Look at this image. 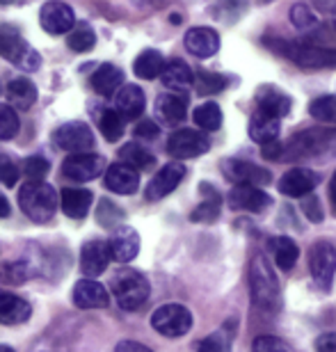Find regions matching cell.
<instances>
[{"label": "cell", "instance_id": "obj_1", "mask_svg": "<svg viewBox=\"0 0 336 352\" xmlns=\"http://www.w3.org/2000/svg\"><path fill=\"white\" fill-rule=\"evenodd\" d=\"M249 288L254 307L261 311L275 314L282 307V291H279V281L275 270L270 267L265 256H254L249 265Z\"/></svg>", "mask_w": 336, "mask_h": 352}, {"label": "cell", "instance_id": "obj_2", "mask_svg": "<svg viewBox=\"0 0 336 352\" xmlns=\"http://www.w3.org/2000/svg\"><path fill=\"white\" fill-rule=\"evenodd\" d=\"M58 192L51 183L44 181H27L19 190V206L32 222H51L58 210Z\"/></svg>", "mask_w": 336, "mask_h": 352}, {"label": "cell", "instance_id": "obj_3", "mask_svg": "<svg viewBox=\"0 0 336 352\" xmlns=\"http://www.w3.org/2000/svg\"><path fill=\"white\" fill-rule=\"evenodd\" d=\"M270 48L282 53L295 65L304 69H323L336 67V48H323L311 44H295V41H268Z\"/></svg>", "mask_w": 336, "mask_h": 352}, {"label": "cell", "instance_id": "obj_4", "mask_svg": "<svg viewBox=\"0 0 336 352\" xmlns=\"http://www.w3.org/2000/svg\"><path fill=\"white\" fill-rule=\"evenodd\" d=\"M149 281L137 270H119L112 277V293L124 311H135L149 298Z\"/></svg>", "mask_w": 336, "mask_h": 352}, {"label": "cell", "instance_id": "obj_5", "mask_svg": "<svg viewBox=\"0 0 336 352\" xmlns=\"http://www.w3.org/2000/svg\"><path fill=\"white\" fill-rule=\"evenodd\" d=\"M0 55H3L5 60L14 62V65L19 69H23V72H34V69H39L41 65L37 51H34V48L21 37L16 28H12V25L0 28Z\"/></svg>", "mask_w": 336, "mask_h": 352}, {"label": "cell", "instance_id": "obj_6", "mask_svg": "<svg viewBox=\"0 0 336 352\" xmlns=\"http://www.w3.org/2000/svg\"><path fill=\"white\" fill-rule=\"evenodd\" d=\"M336 142V129H309L302 131L298 135L289 140V144L284 146L286 158H309L316 153L327 151Z\"/></svg>", "mask_w": 336, "mask_h": 352}, {"label": "cell", "instance_id": "obj_7", "mask_svg": "<svg viewBox=\"0 0 336 352\" xmlns=\"http://www.w3.org/2000/svg\"><path fill=\"white\" fill-rule=\"evenodd\" d=\"M311 279L320 291H330L336 274V245L332 241H318L309 250Z\"/></svg>", "mask_w": 336, "mask_h": 352}, {"label": "cell", "instance_id": "obj_8", "mask_svg": "<svg viewBox=\"0 0 336 352\" xmlns=\"http://www.w3.org/2000/svg\"><path fill=\"white\" fill-rule=\"evenodd\" d=\"M151 327L158 334L177 339L190 332L192 327V314L183 305H163L158 307L151 316Z\"/></svg>", "mask_w": 336, "mask_h": 352}, {"label": "cell", "instance_id": "obj_9", "mask_svg": "<svg viewBox=\"0 0 336 352\" xmlns=\"http://www.w3.org/2000/svg\"><path fill=\"white\" fill-rule=\"evenodd\" d=\"M53 144L62 151L74 153H89L94 146V135L87 124L82 122H69L62 124L58 131L53 133Z\"/></svg>", "mask_w": 336, "mask_h": 352}, {"label": "cell", "instance_id": "obj_10", "mask_svg": "<svg viewBox=\"0 0 336 352\" xmlns=\"http://www.w3.org/2000/svg\"><path fill=\"white\" fill-rule=\"evenodd\" d=\"M211 149V142L204 133L192 131V129H181L177 133H172L170 140H167V153L177 160H186V158H197L201 153H206Z\"/></svg>", "mask_w": 336, "mask_h": 352}, {"label": "cell", "instance_id": "obj_11", "mask_svg": "<svg viewBox=\"0 0 336 352\" xmlns=\"http://www.w3.org/2000/svg\"><path fill=\"white\" fill-rule=\"evenodd\" d=\"M106 170V158L99 153H74L62 163V174L74 183H85L96 179Z\"/></svg>", "mask_w": 336, "mask_h": 352}, {"label": "cell", "instance_id": "obj_12", "mask_svg": "<svg viewBox=\"0 0 336 352\" xmlns=\"http://www.w3.org/2000/svg\"><path fill=\"white\" fill-rule=\"evenodd\" d=\"M222 172L224 176L236 183V186H256V188H263L268 186L272 181V174L265 170L261 165H254V163H247V160H224L222 163Z\"/></svg>", "mask_w": 336, "mask_h": 352}, {"label": "cell", "instance_id": "obj_13", "mask_svg": "<svg viewBox=\"0 0 336 352\" xmlns=\"http://www.w3.org/2000/svg\"><path fill=\"white\" fill-rule=\"evenodd\" d=\"M183 176H186V167L181 163H167L165 167H160V172H156V176L146 186L144 192L146 201H160L163 197L174 192L179 188V183L183 181Z\"/></svg>", "mask_w": 336, "mask_h": 352}, {"label": "cell", "instance_id": "obj_14", "mask_svg": "<svg viewBox=\"0 0 336 352\" xmlns=\"http://www.w3.org/2000/svg\"><path fill=\"white\" fill-rule=\"evenodd\" d=\"M39 23L48 34H69L76 16L71 7L65 3H46L39 12Z\"/></svg>", "mask_w": 336, "mask_h": 352}, {"label": "cell", "instance_id": "obj_15", "mask_svg": "<svg viewBox=\"0 0 336 352\" xmlns=\"http://www.w3.org/2000/svg\"><path fill=\"white\" fill-rule=\"evenodd\" d=\"M112 261V250L110 243L106 241H89L82 245L80 252V267L82 274H87V279L99 277L101 272H106V267Z\"/></svg>", "mask_w": 336, "mask_h": 352}, {"label": "cell", "instance_id": "obj_16", "mask_svg": "<svg viewBox=\"0 0 336 352\" xmlns=\"http://www.w3.org/2000/svg\"><path fill=\"white\" fill-rule=\"evenodd\" d=\"M229 206L236 210H251V213H261L270 206V197L256 186H234L227 195Z\"/></svg>", "mask_w": 336, "mask_h": 352}, {"label": "cell", "instance_id": "obj_17", "mask_svg": "<svg viewBox=\"0 0 336 352\" xmlns=\"http://www.w3.org/2000/svg\"><path fill=\"white\" fill-rule=\"evenodd\" d=\"M183 44L188 53L194 58L208 60L220 51V34L213 28H192V30H188Z\"/></svg>", "mask_w": 336, "mask_h": 352}, {"label": "cell", "instance_id": "obj_18", "mask_svg": "<svg viewBox=\"0 0 336 352\" xmlns=\"http://www.w3.org/2000/svg\"><path fill=\"white\" fill-rule=\"evenodd\" d=\"M279 192L286 197H306L313 188L318 186L316 172L306 170V167H293L279 179Z\"/></svg>", "mask_w": 336, "mask_h": 352}, {"label": "cell", "instance_id": "obj_19", "mask_svg": "<svg viewBox=\"0 0 336 352\" xmlns=\"http://www.w3.org/2000/svg\"><path fill=\"white\" fill-rule=\"evenodd\" d=\"M108 291L94 279H80L74 286V305L80 309H106L108 307Z\"/></svg>", "mask_w": 336, "mask_h": 352}, {"label": "cell", "instance_id": "obj_20", "mask_svg": "<svg viewBox=\"0 0 336 352\" xmlns=\"http://www.w3.org/2000/svg\"><path fill=\"white\" fill-rule=\"evenodd\" d=\"M279 133H282V122L272 115H265V112L256 110L249 119V138L254 140L256 144L268 146L275 144L279 140Z\"/></svg>", "mask_w": 336, "mask_h": 352}, {"label": "cell", "instance_id": "obj_21", "mask_svg": "<svg viewBox=\"0 0 336 352\" xmlns=\"http://www.w3.org/2000/svg\"><path fill=\"white\" fill-rule=\"evenodd\" d=\"M110 250H112V258L119 263H128L137 256L139 252V236L133 227H119L112 234L110 241Z\"/></svg>", "mask_w": 336, "mask_h": 352}, {"label": "cell", "instance_id": "obj_22", "mask_svg": "<svg viewBox=\"0 0 336 352\" xmlns=\"http://www.w3.org/2000/svg\"><path fill=\"white\" fill-rule=\"evenodd\" d=\"M256 103H258V110L265 112V115L277 117V119H282V117L289 115L291 105H293L291 96L286 94V91L277 89V87H270V85L258 87V91H256Z\"/></svg>", "mask_w": 336, "mask_h": 352}, {"label": "cell", "instance_id": "obj_23", "mask_svg": "<svg viewBox=\"0 0 336 352\" xmlns=\"http://www.w3.org/2000/svg\"><path fill=\"white\" fill-rule=\"evenodd\" d=\"M106 188L117 195H133L139 188V176L133 167L115 163L106 170Z\"/></svg>", "mask_w": 336, "mask_h": 352}, {"label": "cell", "instance_id": "obj_24", "mask_svg": "<svg viewBox=\"0 0 336 352\" xmlns=\"http://www.w3.org/2000/svg\"><path fill=\"white\" fill-rule=\"evenodd\" d=\"M60 206L67 217L82 220L92 208V192L85 188H65L60 195Z\"/></svg>", "mask_w": 336, "mask_h": 352}, {"label": "cell", "instance_id": "obj_25", "mask_svg": "<svg viewBox=\"0 0 336 352\" xmlns=\"http://www.w3.org/2000/svg\"><path fill=\"white\" fill-rule=\"evenodd\" d=\"M30 314L32 307L23 298L0 291V322L3 325H21V322L30 318Z\"/></svg>", "mask_w": 336, "mask_h": 352}, {"label": "cell", "instance_id": "obj_26", "mask_svg": "<svg viewBox=\"0 0 336 352\" xmlns=\"http://www.w3.org/2000/svg\"><path fill=\"white\" fill-rule=\"evenodd\" d=\"M144 91L137 85H124L115 96V108L124 119H137L144 112Z\"/></svg>", "mask_w": 336, "mask_h": 352}, {"label": "cell", "instance_id": "obj_27", "mask_svg": "<svg viewBox=\"0 0 336 352\" xmlns=\"http://www.w3.org/2000/svg\"><path fill=\"white\" fill-rule=\"evenodd\" d=\"M160 80H163V85L167 89L181 91V89H188L192 85L194 74L183 60H170V62H165V69H163V74H160Z\"/></svg>", "mask_w": 336, "mask_h": 352}, {"label": "cell", "instance_id": "obj_28", "mask_svg": "<svg viewBox=\"0 0 336 352\" xmlns=\"http://www.w3.org/2000/svg\"><path fill=\"white\" fill-rule=\"evenodd\" d=\"M92 87L96 94L101 96H112L115 91L124 87V74L122 69L115 65H101L92 74Z\"/></svg>", "mask_w": 336, "mask_h": 352}, {"label": "cell", "instance_id": "obj_29", "mask_svg": "<svg viewBox=\"0 0 336 352\" xmlns=\"http://www.w3.org/2000/svg\"><path fill=\"white\" fill-rule=\"evenodd\" d=\"M156 110L163 122L167 124H179L186 119V110H188V101L186 96H179L174 91H167V94H160L156 101Z\"/></svg>", "mask_w": 336, "mask_h": 352}, {"label": "cell", "instance_id": "obj_30", "mask_svg": "<svg viewBox=\"0 0 336 352\" xmlns=\"http://www.w3.org/2000/svg\"><path fill=\"white\" fill-rule=\"evenodd\" d=\"M270 254L275 256V263L282 267V270H291L295 265L298 256H300V250L298 245L293 243V238L289 236H275L270 238Z\"/></svg>", "mask_w": 336, "mask_h": 352}, {"label": "cell", "instance_id": "obj_31", "mask_svg": "<svg viewBox=\"0 0 336 352\" xmlns=\"http://www.w3.org/2000/svg\"><path fill=\"white\" fill-rule=\"evenodd\" d=\"M7 98L16 110H30L37 101V89L27 78H14L7 85Z\"/></svg>", "mask_w": 336, "mask_h": 352}, {"label": "cell", "instance_id": "obj_32", "mask_svg": "<svg viewBox=\"0 0 336 352\" xmlns=\"http://www.w3.org/2000/svg\"><path fill=\"white\" fill-rule=\"evenodd\" d=\"M163 69H165V60H163V55H160L158 51H142L137 55V60H135V65H133V72H135L137 78H142V80H153V78H158L160 74H163Z\"/></svg>", "mask_w": 336, "mask_h": 352}, {"label": "cell", "instance_id": "obj_33", "mask_svg": "<svg viewBox=\"0 0 336 352\" xmlns=\"http://www.w3.org/2000/svg\"><path fill=\"white\" fill-rule=\"evenodd\" d=\"M201 192L204 195H208L204 201L199 204L197 208L192 210V215H190V220L192 222H215L220 217V201H222V197L215 192V190L211 188V186H201Z\"/></svg>", "mask_w": 336, "mask_h": 352}, {"label": "cell", "instance_id": "obj_34", "mask_svg": "<svg viewBox=\"0 0 336 352\" xmlns=\"http://www.w3.org/2000/svg\"><path fill=\"white\" fill-rule=\"evenodd\" d=\"M119 158L124 160V165L133 167V170H151L153 165H156V158H153V153H149L144 149V146H139L135 142H128L124 144L122 149H119Z\"/></svg>", "mask_w": 336, "mask_h": 352}, {"label": "cell", "instance_id": "obj_35", "mask_svg": "<svg viewBox=\"0 0 336 352\" xmlns=\"http://www.w3.org/2000/svg\"><path fill=\"white\" fill-rule=\"evenodd\" d=\"M32 265L25 261H10L0 263V284L7 286H21L32 277Z\"/></svg>", "mask_w": 336, "mask_h": 352}, {"label": "cell", "instance_id": "obj_36", "mask_svg": "<svg viewBox=\"0 0 336 352\" xmlns=\"http://www.w3.org/2000/svg\"><path fill=\"white\" fill-rule=\"evenodd\" d=\"M231 343H234V329L220 327L218 332L208 334L206 339L197 343L199 352H231Z\"/></svg>", "mask_w": 336, "mask_h": 352}, {"label": "cell", "instance_id": "obj_37", "mask_svg": "<svg viewBox=\"0 0 336 352\" xmlns=\"http://www.w3.org/2000/svg\"><path fill=\"white\" fill-rule=\"evenodd\" d=\"M309 115L323 124L336 126V94L318 96L309 103Z\"/></svg>", "mask_w": 336, "mask_h": 352}, {"label": "cell", "instance_id": "obj_38", "mask_svg": "<svg viewBox=\"0 0 336 352\" xmlns=\"http://www.w3.org/2000/svg\"><path fill=\"white\" fill-rule=\"evenodd\" d=\"M194 124L204 131H218L222 126V110L218 103H201L194 110Z\"/></svg>", "mask_w": 336, "mask_h": 352}, {"label": "cell", "instance_id": "obj_39", "mask_svg": "<svg viewBox=\"0 0 336 352\" xmlns=\"http://www.w3.org/2000/svg\"><path fill=\"white\" fill-rule=\"evenodd\" d=\"M67 44L76 53H87V51H92L96 44V34L89 25H78L76 30L69 32Z\"/></svg>", "mask_w": 336, "mask_h": 352}, {"label": "cell", "instance_id": "obj_40", "mask_svg": "<svg viewBox=\"0 0 336 352\" xmlns=\"http://www.w3.org/2000/svg\"><path fill=\"white\" fill-rule=\"evenodd\" d=\"M194 87H197L199 94H218L224 87H227V78L220 74H213V72H197L194 74Z\"/></svg>", "mask_w": 336, "mask_h": 352}, {"label": "cell", "instance_id": "obj_41", "mask_svg": "<svg viewBox=\"0 0 336 352\" xmlns=\"http://www.w3.org/2000/svg\"><path fill=\"white\" fill-rule=\"evenodd\" d=\"M101 133L108 142H117L124 135V119L119 117L117 110H106L101 115Z\"/></svg>", "mask_w": 336, "mask_h": 352}, {"label": "cell", "instance_id": "obj_42", "mask_svg": "<svg viewBox=\"0 0 336 352\" xmlns=\"http://www.w3.org/2000/svg\"><path fill=\"white\" fill-rule=\"evenodd\" d=\"M19 133V117L12 105L0 103V140H12Z\"/></svg>", "mask_w": 336, "mask_h": 352}, {"label": "cell", "instance_id": "obj_43", "mask_svg": "<svg viewBox=\"0 0 336 352\" xmlns=\"http://www.w3.org/2000/svg\"><path fill=\"white\" fill-rule=\"evenodd\" d=\"M96 220L101 227H115L119 220H124V210L115 206L110 199H103L99 204V210H96Z\"/></svg>", "mask_w": 336, "mask_h": 352}, {"label": "cell", "instance_id": "obj_44", "mask_svg": "<svg viewBox=\"0 0 336 352\" xmlns=\"http://www.w3.org/2000/svg\"><path fill=\"white\" fill-rule=\"evenodd\" d=\"M291 23L300 28V30H309V28L318 25V16L306 5H293L291 7Z\"/></svg>", "mask_w": 336, "mask_h": 352}, {"label": "cell", "instance_id": "obj_45", "mask_svg": "<svg viewBox=\"0 0 336 352\" xmlns=\"http://www.w3.org/2000/svg\"><path fill=\"white\" fill-rule=\"evenodd\" d=\"M19 165L10 156L0 153V183L7 188H14V183H19Z\"/></svg>", "mask_w": 336, "mask_h": 352}, {"label": "cell", "instance_id": "obj_46", "mask_svg": "<svg viewBox=\"0 0 336 352\" xmlns=\"http://www.w3.org/2000/svg\"><path fill=\"white\" fill-rule=\"evenodd\" d=\"M251 352H289L286 343L277 336H270V334H263V336H256L254 343H251Z\"/></svg>", "mask_w": 336, "mask_h": 352}, {"label": "cell", "instance_id": "obj_47", "mask_svg": "<svg viewBox=\"0 0 336 352\" xmlns=\"http://www.w3.org/2000/svg\"><path fill=\"white\" fill-rule=\"evenodd\" d=\"M46 172H48V163H46V158H41V156H32L23 163V174L30 181H41L46 176Z\"/></svg>", "mask_w": 336, "mask_h": 352}, {"label": "cell", "instance_id": "obj_48", "mask_svg": "<svg viewBox=\"0 0 336 352\" xmlns=\"http://www.w3.org/2000/svg\"><path fill=\"white\" fill-rule=\"evenodd\" d=\"M302 210L311 222H323V208H320V201L316 197H306L302 201Z\"/></svg>", "mask_w": 336, "mask_h": 352}, {"label": "cell", "instance_id": "obj_49", "mask_svg": "<svg viewBox=\"0 0 336 352\" xmlns=\"http://www.w3.org/2000/svg\"><path fill=\"white\" fill-rule=\"evenodd\" d=\"M316 352H336V332H327L323 336H318Z\"/></svg>", "mask_w": 336, "mask_h": 352}, {"label": "cell", "instance_id": "obj_50", "mask_svg": "<svg viewBox=\"0 0 336 352\" xmlns=\"http://www.w3.org/2000/svg\"><path fill=\"white\" fill-rule=\"evenodd\" d=\"M135 135H137V138H156V135H158V126L153 124L151 119H144V122H139V124H137Z\"/></svg>", "mask_w": 336, "mask_h": 352}, {"label": "cell", "instance_id": "obj_51", "mask_svg": "<svg viewBox=\"0 0 336 352\" xmlns=\"http://www.w3.org/2000/svg\"><path fill=\"white\" fill-rule=\"evenodd\" d=\"M115 352H153V350L142 346V343H137V341H122L115 348Z\"/></svg>", "mask_w": 336, "mask_h": 352}, {"label": "cell", "instance_id": "obj_52", "mask_svg": "<svg viewBox=\"0 0 336 352\" xmlns=\"http://www.w3.org/2000/svg\"><path fill=\"white\" fill-rule=\"evenodd\" d=\"M261 153H263V158H279V156H284V146L275 142V144H268V146H261Z\"/></svg>", "mask_w": 336, "mask_h": 352}, {"label": "cell", "instance_id": "obj_53", "mask_svg": "<svg viewBox=\"0 0 336 352\" xmlns=\"http://www.w3.org/2000/svg\"><path fill=\"white\" fill-rule=\"evenodd\" d=\"M330 199H332V208L336 213V172L332 174V179H330Z\"/></svg>", "mask_w": 336, "mask_h": 352}, {"label": "cell", "instance_id": "obj_54", "mask_svg": "<svg viewBox=\"0 0 336 352\" xmlns=\"http://www.w3.org/2000/svg\"><path fill=\"white\" fill-rule=\"evenodd\" d=\"M7 215H10V201L0 195V217H7Z\"/></svg>", "mask_w": 336, "mask_h": 352}, {"label": "cell", "instance_id": "obj_55", "mask_svg": "<svg viewBox=\"0 0 336 352\" xmlns=\"http://www.w3.org/2000/svg\"><path fill=\"white\" fill-rule=\"evenodd\" d=\"M0 352H14V350L10 346H0Z\"/></svg>", "mask_w": 336, "mask_h": 352}, {"label": "cell", "instance_id": "obj_56", "mask_svg": "<svg viewBox=\"0 0 336 352\" xmlns=\"http://www.w3.org/2000/svg\"><path fill=\"white\" fill-rule=\"evenodd\" d=\"M332 23H334V28H336V7H334V12H332Z\"/></svg>", "mask_w": 336, "mask_h": 352}]
</instances>
